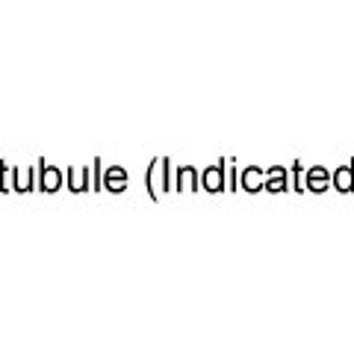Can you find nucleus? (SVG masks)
Segmentation results:
<instances>
[{"label": "nucleus", "instance_id": "obj_1", "mask_svg": "<svg viewBox=\"0 0 354 354\" xmlns=\"http://www.w3.org/2000/svg\"><path fill=\"white\" fill-rule=\"evenodd\" d=\"M109 186H113V189H121V186H124V171H121V169L109 171Z\"/></svg>", "mask_w": 354, "mask_h": 354}]
</instances>
